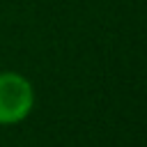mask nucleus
<instances>
[{"label":"nucleus","instance_id":"obj_1","mask_svg":"<svg viewBox=\"0 0 147 147\" xmlns=\"http://www.w3.org/2000/svg\"><path fill=\"white\" fill-rule=\"evenodd\" d=\"M34 108V87L18 71L0 74V124H18Z\"/></svg>","mask_w":147,"mask_h":147}]
</instances>
